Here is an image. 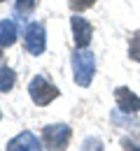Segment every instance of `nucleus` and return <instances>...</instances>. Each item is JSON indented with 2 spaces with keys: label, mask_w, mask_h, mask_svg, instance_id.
Listing matches in <instances>:
<instances>
[{
  "label": "nucleus",
  "mask_w": 140,
  "mask_h": 151,
  "mask_svg": "<svg viewBox=\"0 0 140 151\" xmlns=\"http://www.w3.org/2000/svg\"><path fill=\"white\" fill-rule=\"evenodd\" d=\"M94 70H96V58L91 51L80 49L73 54V77L80 86H89L94 79Z\"/></svg>",
  "instance_id": "nucleus-1"
},
{
  "label": "nucleus",
  "mask_w": 140,
  "mask_h": 151,
  "mask_svg": "<svg viewBox=\"0 0 140 151\" xmlns=\"http://www.w3.org/2000/svg\"><path fill=\"white\" fill-rule=\"evenodd\" d=\"M42 142L49 151H63L70 142V128L65 123H52L42 130Z\"/></svg>",
  "instance_id": "nucleus-2"
},
{
  "label": "nucleus",
  "mask_w": 140,
  "mask_h": 151,
  "mask_svg": "<svg viewBox=\"0 0 140 151\" xmlns=\"http://www.w3.org/2000/svg\"><path fill=\"white\" fill-rule=\"evenodd\" d=\"M28 93H30V100L35 102V105H40V107H44V105H49L56 95H59V88L56 86H52L44 77H33L30 79V84H28Z\"/></svg>",
  "instance_id": "nucleus-3"
},
{
  "label": "nucleus",
  "mask_w": 140,
  "mask_h": 151,
  "mask_svg": "<svg viewBox=\"0 0 140 151\" xmlns=\"http://www.w3.org/2000/svg\"><path fill=\"white\" fill-rule=\"evenodd\" d=\"M23 44H26V51H28V54L40 56L42 51H44V44H47V37H44V26H42V23H30V26L26 28Z\"/></svg>",
  "instance_id": "nucleus-4"
},
{
  "label": "nucleus",
  "mask_w": 140,
  "mask_h": 151,
  "mask_svg": "<svg viewBox=\"0 0 140 151\" xmlns=\"http://www.w3.org/2000/svg\"><path fill=\"white\" fill-rule=\"evenodd\" d=\"M70 26H73V37H75V44L80 47V49H86L89 47V42H91V23L86 19H82V17H70Z\"/></svg>",
  "instance_id": "nucleus-5"
},
{
  "label": "nucleus",
  "mask_w": 140,
  "mask_h": 151,
  "mask_svg": "<svg viewBox=\"0 0 140 151\" xmlns=\"http://www.w3.org/2000/svg\"><path fill=\"white\" fill-rule=\"evenodd\" d=\"M115 98H117V107H119L124 114H136V112H140V98L136 93H131L128 88L119 86V88L115 91Z\"/></svg>",
  "instance_id": "nucleus-6"
},
{
  "label": "nucleus",
  "mask_w": 140,
  "mask_h": 151,
  "mask_svg": "<svg viewBox=\"0 0 140 151\" xmlns=\"http://www.w3.org/2000/svg\"><path fill=\"white\" fill-rule=\"evenodd\" d=\"M7 151H42L40 149V142L33 132H19L14 139L7 142Z\"/></svg>",
  "instance_id": "nucleus-7"
},
{
  "label": "nucleus",
  "mask_w": 140,
  "mask_h": 151,
  "mask_svg": "<svg viewBox=\"0 0 140 151\" xmlns=\"http://www.w3.org/2000/svg\"><path fill=\"white\" fill-rule=\"evenodd\" d=\"M17 42V23L12 19L0 21V47H9Z\"/></svg>",
  "instance_id": "nucleus-8"
},
{
  "label": "nucleus",
  "mask_w": 140,
  "mask_h": 151,
  "mask_svg": "<svg viewBox=\"0 0 140 151\" xmlns=\"http://www.w3.org/2000/svg\"><path fill=\"white\" fill-rule=\"evenodd\" d=\"M14 81H17L14 70L7 68V65H0V93H7V91L14 86Z\"/></svg>",
  "instance_id": "nucleus-9"
},
{
  "label": "nucleus",
  "mask_w": 140,
  "mask_h": 151,
  "mask_svg": "<svg viewBox=\"0 0 140 151\" xmlns=\"http://www.w3.org/2000/svg\"><path fill=\"white\" fill-rule=\"evenodd\" d=\"M128 56L133 60H140V30L131 37V44H128Z\"/></svg>",
  "instance_id": "nucleus-10"
},
{
  "label": "nucleus",
  "mask_w": 140,
  "mask_h": 151,
  "mask_svg": "<svg viewBox=\"0 0 140 151\" xmlns=\"http://www.w3.org/2000/svg\"><path fill=\"white\" fill-rule=\"evenodd\" d=\"M35 5H38V0H17L14 9H17L19 14H30V12L35 9Z\"/></svg>",
  "instance_id": "nucleus-11"
},
{
  "label": "nucleus",
  "mask_w": 140,
  "mask_h": 151,
  "mask_svg": "<svg viewBox=\"0 0 140 151\" xmlns=\"http://www.w3.org/2000/svg\"><path fill=\"white\" fill-rule=\"evenodd\" d=\"M80 151H103V142L98 137H86L82 142V149Z\"/></svg>",
  "instance_id": "nucleus-12"
},
{
  "label": "nucleus",
  "mask_w": 140,
  "mask_h": 151,
  "mask_svg": "<svg viewBox=\"0 0 140 151\" xmlns=\"http://www.w3.org/2000/svg\"><path fill=\"white\" fill-rule=\"evenodd\" d=\"M91 5H94V0H70V7L73 9H86Z\"/></svg>",
  "instance_id": "nucleus-13"
},
{
  "label": "nucleus",
  "mask_w": 140,
  "mask_h": 151,
  "mask_svg": "<svg viewBox=\"0 0 140 151\" xmlns=\"http://www.w3.org/2000/svg\"><path fill=\"white\" fill-rule=\"evenodd\" d=\"M131 151H140V149H131Z\"/></svg>",
  "instance_id": "nucleus-14"
},
{
  "label": "nucleus",
  "mask_w": 140,
  "mask_h": 151,
  "mask_svg": "<svg viewBox=\"0 0 140 151\" xmlns=\"http://www.w3.org/2000/svg\"><path fill=\"white\" fill-rule=\"evenodd\" d=\"M0 2H2V0H0Z\"/></svg>",
  "instance_id": "nucleus-15"
}]
</instances>
